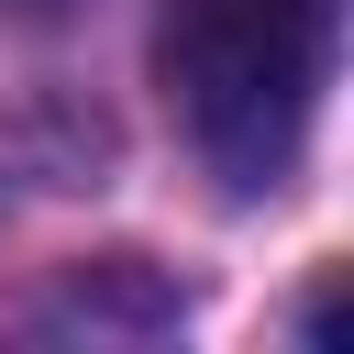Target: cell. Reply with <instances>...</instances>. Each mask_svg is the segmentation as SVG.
<instances>
[{"instance_id": "cell-1", "label": "cell", "mask_w": 354, "mask_h": 354, "mask_svg": "<svg viewBox=\"0 0 354 354\" xmlns=\"http://www.w3.org/2000/svg\"><path fill=\"white\" fill-rule=\"evenodd\" d=\"M332 33H343V0H166L155 77L221 188H243V199L288 188V166L321 122Z\"/></svg>"}]
</instances>
